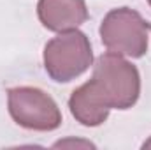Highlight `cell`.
<instances>
[{"label": "cell", "instance_id": "cell-1", "mask_svg": "<svg viewBox=\"0 0 151 150\" xmlns=\"http://www.w3.org/2000/svg\"><path fill=\"white\" fill-rule=\"evenodd\" d=\"M90 83L109 110H128L141 95L139 69L111 51L97 58Z\"/></svg>", "mask_w": 151, "mask_h": 150}, {"label": "cell", "instance_id": "cell-2", "mask_svg": "<svg viewBox=\"0 0 151 150\" xmlns=\"http://www.w3.org/2000/svg\"><path fill=\"white\" fill-rule=\"evenodd\" d=\"M42 60L46 73L53 81L69 83L93 66L91 42L77 28L60 32V36L46 42Z\"/></svg>", "mask_w": 151, "mask_h": 150}, {"label": "cell", "instance_id": "cell-3", "mask_svg": "<svg viewBox=\"0 0 151 150\" xmlns=\"http://www.w3.org/2000/svg\"><path fill=\"white\" fill-rule=\"evenodd\" d=\"M148 28L150 25L137 11L130 7H118L104 16L99 32L102 44L111 53L141 58L146 55L150 44Z\"/></svg>", "mask_w": 151, "mask_h": 150}, {"label": "cell", "instance_id": "cell-4", "mask_svg": "<svg viewBox=\"0 0 151 150\" xmlns=\"http://www.w3.org/2000/svg\"><path fill=\"white\" fill-rule=\"evenodd\" d=\"M7 108L12 120L28 131L49 133L62 125V111L56 101L37 87L9 88Z\"/></svg>", "mask_w": 151, "mask_h": 150}, {"label": "cell", "instance_id": "cell-5", "mask_svg": "<svg viewBox=\"0 0 151 150\" xmlns=\"http://www.w3.org/2000/svg\"><path fill=\"white\" fill-rule=\"evenodd\" d=\"M37 16L44 28L67 32L81 27L90 18V12L84 0H39Z\"/></svg>", "mask_w": 151, "mask_h": 150}, {"label": "cell", "instance_id": "cell-6", "mask_svg": "<svg viewBox=\"0 0 151 150\" xmlns=\"http://www.w3.org/2000/svg\"><path fill=\"white\" fill-rule=\"evenodd\" d=\"M69 108H70L72 117L84 127L102 125L107 120L109 111H111L104 104V101L99 97V94L93 90L90 81L83 83L72 92L69 99Z\"/></svg>", "mask_w": 151, "mask_h": 150}, {"label": "cell", "instance_id": "cell-7", "mask_svg": "<svg viewBox=\"0 0 151 150\" xmlns=\"http://www.w3.org/2000/svg\"><path fill=\"white\" fill-rule=\"evenodd\" d=\"M142 147H144V149H151V138L146 141V143H144V145H142Z\"/></svg>", "mask_w": 151, "mask_h": 150}, {"label": "cell", "instance_id": "cell-8", "mask_svg": "<svg viewBox=\"0 0 151 150\" xmlns=\"http://www.w3.org/2000/svg\"><path fill=\"white\" fill-rule=\"evenodd\" d=\"M148 4H150V5H151V0H148Z\"/></svg>", "mask_w": 151, "mask_h": 150}, {"label": "cell", "instance_id": "cell-9", "mask_svg": "<svg viewBox=\"0 0 151 150\" xmlns=\"http://www.w3.org/2000/svg\"><path fill=\"white\" fill-rule=\"evenodd\" d=\"M150 28H151V25H150Z\"/></svg>", "mask_w": 151, "mask_h": 150}]
</instances>
